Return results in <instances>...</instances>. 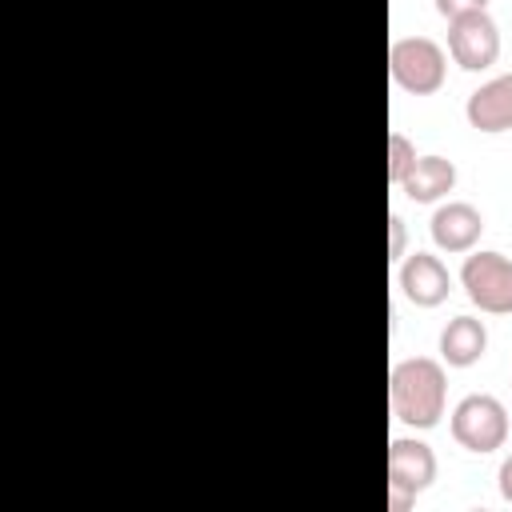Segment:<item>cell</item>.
<instances>
[{"label":"cell","instance_id":"obj_9","mask_svg":"<svg viewBox=\"0 0 512 512\" xmlns=\"http://www.w3.org/2000/svg\"><path fill=\"white\" fill-rule=\"evenodd\" d=\"M464 116H468V124L476 132H508L512 128V72L484 80L468 96Z\"/></svg>","mask_w":512,"mask_h":512},{"label":"cell","instance_id":"obj_12","mask_svg":"<svg viewBox=\"0 0 512 512\" xmlns=\"http://www.w3.org/2000/svg\"><path fill=\"white\" fill-rule=\"evenodd\" d=\"M412 160H416V144L404 132H388V180L392 184L404 180V172L412 168Z\"/></svg>","mask_w":512,"mask_h":512},{"label":"cell","instance_id":"obj_7","mask_svg":"<svg viewBox=\"0 0 512 512\" xmlns=\"http://www.w3.org/2000/svg\"><path fill=\"white\" fill-rule=\"evenodd\" d=\"M400 288H404V296H408L416 308H436V304L448 300L452 276H448V268H444L440 256H432V252H412V256H404V264H400Z\"/></svg>","mask_w":512,"mask_h":512},{"label":"cell","instance_id":"obj_8","mask_svg":"<svg viewBox=\"0 0 512 512\" xmlns=\"http://www.w3.org/2000/svg\"><path fill=\"white\" fill-rule=\"evenodd\" d=\"M432 240L440 252H472L480 232H484V216L476 204L468 200H448L432 212V224H428Z\"/></svg>","mask_w":512,"mask_h":512},{"label":"cell","instance_id":"obj_5","mask_svg":"<svg viewBox=\"0 0 512 512\" xmlns=\"http://www.w3.org/2000/svg\"><path fill=\"white\" fill-rule=\"evenodd\" d=\"M436 480V452L424 440L396 436L388 444V496L396 512H408L416 496Z\"/></svg>","mask_w":512,"mask_h":512},{"label":"cell","instance_id":"obj_15","mask_svg":"<svg viewBox=\"0 0 512 512\" xmlns=\"http://www.w3.org/2000/svg\"><path fill=\"white\" fill-rule=\"evenodd\" d=\"M500 496L512 504V452H508L504 464H500Z\"/></svg>","mask_w":512,"mask_h":512},{"label":"cell","instance_id":"obj_3","mask_svg":"<svg viewBox=\"0 0 512 512\" xmlns=\"http://www.w3.org/2000/svg\"><path fill=\"white\" fill-rule=\"evenodd\" d=\"M452 440L468 452H496L508 440V408L488 392H468L452 408Z\"/></svg>","mask_w":512,"mask_h":512},{"label":"cell","instance_id":"obj_2","mask_svg":"<svg viewBox=\"0 0 512 512\" xmlns=\"http://www.w3.org/2000/svg\"><path fill=\"white\" fill-rule=\"evenodd\" d=\"M388 72L404 92L432 96V92H440V84L448 76V56L428 36H396L388 48Z\"/></svg>","mask_w":512,"mask_h":512},{"label":"cell","instance_id":"obj_11","mask_svg":"<svg viewBox=\"0 0 512 512\" xmlns=\"http://www.w3.org/2000/svg\"><path fill=\"white\" fill-rule=\"evenodd\" d=\"M488 348V328L484 320L476 316H452L444 328H440V360L448 368H472Z\"/></svg>","mask_w":512,"mask_h":512},{"label":"cell","instance_id":"obj_4","mask_svg":"<svg viewBox=\"0 0 512 512\" xmlns=\"http://www.w3.org/2000/svg\"><path fill=\"white\" fill-rule=\"evenodd\" d=\"M460 284L468 292V300L488 312V316H508L512 312V256L480 248L472 256H464L460 264Z\"/></svg>","mask_w":512,"mask_h":512},{"label":"cell","instance_id":"obj_10","mask_svg":"<svg viewBox=\"0 0 512 512\" xmlns=\"http://www.w3.org/2000/svg\"><path fill=\"white\" fill-rule=\"evenodd\" d=\"M396 188L416 204H436L456 188V164L448 156H436V152L432 156H416Z\"/></svg>","mask_w":512,"mask_h":512},{"label":"cell","instance_id":"obj_1","mask_svg":"<svg viewBox=\"0 0 512 512\" xmlns=\"http://www.w3.org/2000/svg\"><path fill=\"white\" fill-rule=\"evenodd\" d=\"M448 404V376L444 364L432 356H408L392 364L388 376V408L408 428H436Z\"/></svg>","mask_w":512,"mask_h":512},{"label":"cell","instance_id":"obj_6","mask_svg":"<svg viewBox=\"0 0 512 512\" xmlns=\"http://www.w3.org/2000/svg\"><path fill=\"white\" fill-rule=\"evenodd\" d=\"M448 52H452V60L464 72H484V68L496 64V56H500V28L488 16V8L448 20Z\"/></svg>","mask_w":512,"mask_h":512},{"label":"cell","instance_id":"obj_14","mask_svg":"<svg viewBox=\"0 0 512 512\" xmlns=\"http://www.w3.org/2000/svg\"><path fill=\"white\" fill-rule=\"evenodd\" d=\"M488 0H436V12L444 20H456V16H468V12H484Z\"/></svg>","mask_w":512,"mask_h":512},{"label":"cell","instance_id":"obj_13","mask_svg":"<svg viewBox=\"0 0 512 512\" xmlns=\"http://www.w3.org/2000/svg\"><path fill=\"white\" fill-rule=\"evenodd\" d=\"M404 240H408L404 216L392 212V216H388V260H400V256H404Z\"/></svg>","mask_w":512,"mask_h":512}]
</instances>
